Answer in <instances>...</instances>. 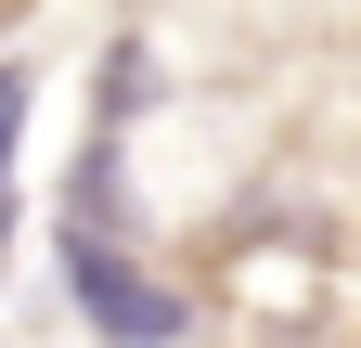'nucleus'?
<instances>
[{"label": "nucleus", "mask_w": 361, "mask_h": 348, "mask_svg": "<svg viewBox=\"0 0 361 348\" xmlns=\"http://www.w3.org/2000/svg\"><path fill=\"white\" fill-rule=\"evenodd\" d=\"M52 258H65V297H78V323L104 335V348H168L180 323H194L180 284H155L129 245H52Z\"/></svg>", "instance_id": "1"}, {"label": "nucleus", "mask_w": 361, "mask_h": 348, "mask_svg": "<svg viewBox=\"0 0 361 348\" xmlns=\"http://www.w3.org/2000/svg\"><path fill=\"white\" fill-rule=\"evenodd\" d=\"M26 104H39V77H26V65H0V194H13V142H26Z\"/></svg>", "instance_id": "2"}]
</instances>
